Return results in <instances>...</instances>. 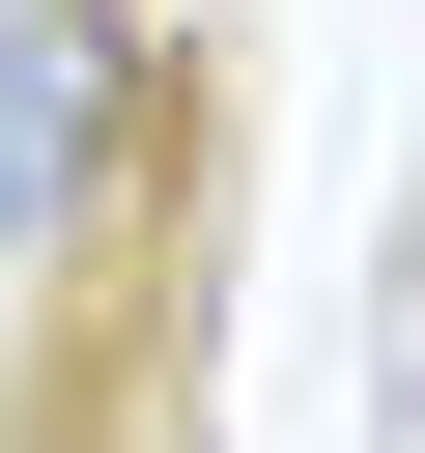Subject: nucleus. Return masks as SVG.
<instances>
[{"mask_svg": "<svg viewBox=\"0 0 425 453\" xmlns=\"http://www.w3.org/2000/svg\"><path fill=\"white\" fill-rule=\"evenodd\" d=\"M142 142H170L142 0H0V283H57V255L142 198Z\"/></svg>", "mask_w": 425, "mask_h": 453, "instance_id": "1", "label": "nucleus"}]
</instances>
